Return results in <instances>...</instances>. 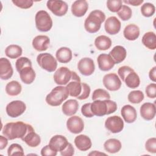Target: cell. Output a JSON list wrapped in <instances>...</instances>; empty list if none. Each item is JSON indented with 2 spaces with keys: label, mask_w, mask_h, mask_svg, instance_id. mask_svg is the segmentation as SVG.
Listing matches in <instances>:
<instances>
[{
  "label": "cell",
  "mask_w": 156,
  "mask_h": 156,
  "mask_svg": "<svg viewBox=\"0 0 156 156\" xmlns=\"http://www.w3.org/2000/svg\"><path fill=\"white\" fill-rule=\"evenodd\" d=\"M133 71H134L133 69H132L131 67H130L129 66H121L118 69V74L119 77L124 82V79H125L126 77L127 76V74Z\"/></svg>",
  "instance_id": "45"
},
{
  "label": "cell",
  "mask_w": 156,
  "mask_h": 156,
  "mask_svg": "<svg viewBox=\"0 0 156 156\" xmlns=\"http://www.w3.org/2000/svg\"><path fill=\"white\" fill-rule=\"evenodd\" d=\"M141 116L145 120L150 121L154 118L156 113L155 104L145 102L141 105L140 109Z\"/></svg>",
  "instance_id": "19"
},
{
  "label": "cell",
  "mask_w": 156,
  "mask_h": 156,
  "mask_svg": "<svg viewBox=\"0 0 156 156\" xmlns=\"http://www.w3.org/2000/svg\"><path fill=\"white\" fill-rule=\"evenodd\" d=\"M8 138L5 136L1 135L0 136V149H4L8 144Z\"/></svg>",
  "instance_id": "51"
},
{
  "label": "cell",
  "mask_w": 156,
  "mask_h": 156,
  "mask_svg": "<svg viewBox=\"0 0 156 156\" xmlns=\"http://www.w3.org/2000/svg\"><path fill=\"white\" fill-rule=\"evenodd\" d=\"M99 68L102 71L110 70L115 65V62L109 54H101L98 55L97 58Z\"/></svg>",
  "instance_id": "18"
},
{
  "label": "cell",
  "mask_w": 156,
  "mask_h": 156,
  "mask_svg": "<svg viewBox=\"0 0 156 156\" xmlns=\"http://www.w3.org/2000/svg\"><path fill=\"white\" fill-rule=\"evenodd\" d=\"M143 93L140 90H134L130 91L127 96L128 101L132 104H139L144 99Z\"/></svg>",
  "instance_id": "36"
},
{
  "label": "cell",
  "mask_w": 156,
  "mask_h": 156,
  "mask_svg": "<svg viewBox=\"0 0 156 156\" xmlns=\"http://www.w3.org/2000/svg\"><path fill=\"white\" fill-rule=\"evenodd\" d=\"M69 95V91L66 87L58 85L51 90L46 96L45 100L46 103L51 106H59L68 98Z\"/></svg>",
  "instance_id": "4"
},
{
  "label": "cell",
  "mask_w": 156,
  "mask_h": 156,
  "mask_svg": "<svg viewBox=\"0 0 156 156\" xmlns=\"http://www.w3.org/2000/svg\"><path fill=\"white\" fill-rule=\"evenodd\" d=\"M155 12V7L153 4L146 2L141 7V13L145 17L152 16Z\"/></svg>",
  "instance_id": "38"
},
{
  "label": "cell",
  "mask_w": 156,
  "mask_h": 156,
  "mask_svg": "<svg viewBox=\"0 0 156 156\" xmlns=\"http://www.w3.org/2000/svg\"><path fill=\"white\" fill-rule=\"evenodd\" d=\"M104 86L109 91L118 90L121 87V81L118 76L115 73L105 74L102 79Z\"/></svg>",
  "instance_id": "12"
},
{
  "label": "cell",
  "mask_w": 156,
  "mask_h": 156,
  "mask_svg": "<svg viewBox=\"0 0 156 156\" xmlns=\"http://www.w3.org/2000/svg\"><path fill=\"white\" fill-rule=\"evenodd\" d=\"M94 45L98 50L105 51L111 47L112 40L106 35H99L96 38Z\"/></svg>",
  "instance_id": "31"
},
{
  "label": "cell",
  "mask_w": 156,
  "mask_h": 156,
  "mask_svg": "<svg viewBox=\"0 0 156 156\" xmlns=\"http://www.w3.org/2000/svg\"><path fill=\"white\" fill-rule=\"evenodd\" d=\"M117 110L116 103L110 99L95 100L91 103V110L94 115L103 116L114 113Z\"/></svg>",
  "instance_id": "2"
},
{
  "label": "cell",
  "mask_w": 156,
  "mask_h": 156,
  "mask_svg": "<svg viewBox=\"0 0 156 156\" xmlns=\"http://www.w3.org/2000/svg\"><path fill=\"white\" fill-rule=\"evenodd\" d=\"M13 69L10 61L2 57L0 58V77L2 80H8L12 77Z\"/></svg>",
  "instance_id": "17"
},
{
  "label": "cell",
  "mask_w": 156,
  "mask_h": 156,
  "mask_svg": "<svg viewBox=\"0 0 156 156\" xmlns=\"http://www.w3.org/2000/svg\"><path fill=\"white\" fill-rule=\"evenodd\" d=\"M82 90L80 94L77 98L79 100H84L87 99L90 94V87L86 83H82Z\"/></svg>",
  "instance_id": "46"
},
{
  "label": "cell",
  "mask_w": 156,
  "mask_h": 156,
  "mask_svg": "<svg viewBox=\"0 0 156 156\" xmlns=\"http://www.w3.org/2000/svg\"><path fill=\"white\" fill-rule=\"evenodd\" d=\"M117 15L122 21H127L132 17V11L129 6L122 5L119 10L117 12Z\"/></svg>",
  "instance_id": "37"
},
{
  "label": "cell",
  "mask_w": 156,
  "mask_h": 156,
  "mask_svg": "<svg viewBox=\"0 0 156 156\" xmlns=\"http://www.w3.org/2000/svg\"><path fill=\"white\" fill-rule=\"evenodd\" d=\"M146 150L152 154L156 153V138L155 137L149 138L145 143Z\"/></svg>",
  "instance_id": "44"
},
{
  "label": "cell",
  "mask_w": 156,
  "mask_h": 156,
  "mask_svg": "<svg viewBox=\"0 0 156 156\" xmlns=\"http://www.w3.org/2000/svg\"><path fill=\"white\" fill-rule=\"evenodd\" d=\"M27 66H32V62L27 57H21L16 60L15 62V67L18 73Z\"/></svg>",
  "instance_id": "40"
},
{
  "label": "cell",
  "mask_w": 156,
  "mask_h": 156,
  "mask_svg": "<svg viewBox=\"0 0 156 156\" xmlns=\"http://www.w3.org/2000/svg\"><path fill=\"white\" fill-rule=\"evenodd\" d=\"M88 9V4L85 0L75 1L71 5V12L77 17H82L85 15Z\"/></svg>",
  "instance_id": "20"
},
{
  "label": "cell",
  "mask_w": 156,
  "mask_h": 156,
  "mask_svg": "<svg viewBox=\"0 0 156 156\" xmlns=\"http://www.w3.org/2000/svg\"><path fill=\"white\" fill-rule=\"evenodd\" d=\"M60 153L62 156H72L74 154V149L72 144L69 143L66 147Z\"/></svg>",
  "instance_id": "50"
},
{
  "label": "cell",
  "mask_w": 156,
  "mask_h": 156,
  "mask_svg": "<svg viewBox=\"0 0 156 156\" xmlns=\"http://www.w3.org/2000/svg\"><path fill=\"white\" fill-rule=\"evenodd\" d=\"M35 26L40 32H48L52 27V20L49 14L45 10H41L37 12L35 16Z\"/></svg>",
  "instance_id": "5"
},
{
  "label": "cell",
  "mask_w": 156,
  "mask_h": 156,
  "mask_svg": "<svg viewBox=\"0 0 156 156\" xmlns=\"http://www.w3.org/2000/svg\"><path fill=\"white\" fill-rule=\"evenodd\" d=\"M122 5L121 0H108L107 1V7L112 12H118Z\"/></svg>",
  "instance_id": "42"
},
{
  "label": "cell",
  "mask_w": 156,
  "mask_h": 156,
  "mask_svg": "<svg viewBox=\"0 0 156 156\" xmlns=\"http://www.w3.org/2000/svg\"><path fill=\"white\" fill-rule=\"evenodd\" d=\"M124 37L130 41L136 40L140 36V28L134 24H130L126 26L123 31Z\"/></svg>",
  "instance_id": "26"
},
{
  "label": "cell",
  "mask_w": 156,
  "mask_h": 156,
  "mask_svg": "<svg viewBox=\"0 0 156 156\" xmlns=\"http://www.w3.org/2000/svg\"><path fill=\"white\" fill-rule=\"evenodd\" d=\"M26 109V105L24 102L15 100L9 103L5 108L7 115L11 118H17L21 116Z\"/></svg>",
  "instance_id": "7"
},
{
  "label": "cell",
  "mask_w": 156,
  "mask_h": 156,
  "mask_svg": "<svg viewBox=\"0 0 156 156\" xmlns=\"http://www.w3.org/2000/svg\"><path fill=\"white\" fill-rule=\"evenodd\" d=\"M88 155H106V154H104V153H101V152H97L96 151H94V152H92L90 153Z\"/></svg>",
  "instance_id": "54"
},
{
  "label": "cell",
  "mask_w": 156,
  "mask_h": 156,
  "mask_svg": "<svg viewBox=\"0 0 156 156\" xmlns=\"http://www.w3.org/2000/svg\"><path fill=\"white\" fill-rule=\"evenodd\" d=\"M55 57L59 62L66 63L69 62L72 59V51L69 48L62 47L56 51Z\"/></svg>",
  "instance_id": "29"
},
{
  "label": "cell",
  "mask_w": 156,
  "mask_h": 156,
  "mask_svg": "<svg viewBox=\"0 0 156 156\" xmlns=\"http://www.w3.org/2000/svg\"><path fill=\"white\" fill-rule=\"evenodd\" d=\"M23 52L21 46L17 44H10L5 49V54L10 58L15 59L20 57Z\"/></svg>",
  "instance_id": "35"
},
{
  "label": "cell",
  "mask_w": 156,
  "mask_h": 156,
  "mask_svg": "<svg viewBox=\"0 0 156 156\" xmlns=\"http://www.w3.org/2000/svg\"><path fill=\"white\" fill-rule=\"evenodd\" d=\"M50 43V39L46 35H37L32 40L33 48L37 51L41 52L47 50Z\"/></svg>",
  "instance_id": "21"
},
{
  "label": "cell",
  "mask_w": 156,
  "mask_h": 156,
  "mask_svg": "<svg viewBox=\"0 0 156 156\" xmlns=\"http://www.w3.org/2000/svg\"><path fill=\"white\" fill-rule=\"evenodd\" d=\"M110 56L116 63H119L123 62L127 55V51L125 48L122 46L118 45L115 46L109 52Z\"/></svg>",
  "instance_id": "23"
},
{
  "label": "cell",
  "mask_w": 156,
  "mask_h": 156,
  "mask_svg": "<svg viewBox=\"0 0 156 156\" xmlns=\"http://www.w3.org/2000/svg\"><path fill=\"white\" fill-rule=\"evenodd\" d=\"M91 98L93 101L110 99V95L106 90L102 88H98L93 91Z\"/></svg>",
  "instance_id": "39"
},
{
  "label": "cell",
  "mask_w": 156,
  "mask_h": 156,
  "mask_svg": "<svg viewBox=\"0 0 156 156\" xmlns=\"http://www.w3.org/2000/svg\"><path fill=\"white\" fill-rule=\"evenodd\" d=\"M37 62L42 69L50 73L55 71L57 67V60L49 53L39 54L37 57Z\"/></svg>",
  "instance_id": "6"
},
{
  "label": "cell",
  "mask_w": 156,
  "mask_h": 156,
  "mask_svg": "<svg viewBox=\"0 0 156 156\" xmlns=\"http://www.w3.org/2000/svg\"><path fill=\"white\" fill-rule=\"evenodd\" d=\"M79 109V103L76 99H68L63 103L62 110L66 116H73Z\"/></svg>",
  "instance_id": "27"
},
{
  "label": "cell",
  "mask_w": 156,
  "mask_h": 156,
  "mask_svg": "<svg viewBox=\"0 0 156 156\" xmlns=\"http://www.w3.org/2000/svg\"><path fill=\"white\" fill-rule=\"evenodd\" d=\"M19 73L21 81L25 84L32 83L35 79L36 74L32 66L24 68Z\"/></svg>",
  "instance_id": "28"
},
{
  "label": "cell",
  "mask_w": 156,
  "mask_h": 156,
  "mask_svg": "<svg viewBox=\"0 0 156 156\" xmlns=\"http://www.w3.org/2000/svg\"><path fill=\"white\" fill-rule=\"evenodd\" d=\"M72 77V71L67 67L62 66L58 68L54 74V80L58 85H67Z\"/></svg>",
  "instance_id": "9"
},
{
  "label": "cell",
  "mask_w": 156,
  "mask_h": 156,
  "mask_svg": "<svg viewBox=\"0 0 156 156\" xmlns=\"http://www.w3.org/2000/svg\"><path fill=\"white\" fill-rule=\"evenodd\" d=\"M124 82H125L127 87L133 89L138 87L140 84V77L134 71L127 74Z\"/></svg>",
  "instance_id": "34"
},
{
  "label": "cell",
  "mask_w": 156,
  "mask_h": 156,
  "mask_svg": "<svg viewBox=\"0 0 156 156\" xmlns=\"http://www.w3.org/2000/svg\"><path fill=\"white\" fill-rule=\"evenodd\" d=\"M149 77L150 79L153 81L155 82L156 81V66H154L149 73Z\"/></svg>",
  "instance_id": "53"
},
{
  "label": "cell",
  "mask_w": 156,
  "mask_h": 156,
  "mask_svg": "<svg viewBox=\"0 0 156 156\" xmlns=\"http://www.w3.org/2000/svg\"><path fill=\"white\" fill-rule=\"evenodd\" d=\"M67 129L72 133L78 134L83 131L84 122L83 119L78 116H72L66 121Z\"/></svg>",
  "instance_id": "14"
},
{
  "label": "cell",
  "mask_w": 156,
  "mask_h": 156,
  "mask_svg": "<svg viewBox=\"0 0 156 156\" xmlns=\"http://www.w3.org/2000/svg\"><path fill=\"white\" fill-rule=\"evenodd\" d=\"M82 114L87 118H92L94 115L91 110V103H87L83 104L81 108Z\"/></svg>",
  "instance_id": "48"
},
{
  "label": "cell",
  "mask_w": 156,
  "mask_h": 156,
  "mask_svg": "<svg viewBox=\"0 0 156 156\" xmlns=\"http://www.w3.org/2000/svg\"><path fill=\"white\" fill-rule=\"evenodd\" d=\"M74 144L76 147L81 151L89 150L92 146L91 139L85 135H79L74 138Z\"/></svg>",
  "instance_id": "25"
},
{
  "label": "cell",
  "mask_w": 156,
  "mask_h": 156,
  "mask_svg": "<svg viewBox=\"0 0 156 156\" xmlns=\"http://www.w3.org/2000/svg\"><path fill=\"white\" fill-rule=\"evenodd\" d=\"M146 96L149 98H155L156 97V84L155 83L149 84L145 90Z\"/></svg>",
  "instance_id": "47"
},
{
  "label": "cell",
  "mask_w": 156,
  "mask_h": 156,
  "mask_svg": "<svg viewBox=\"0 0 156 156\" xmlns=\"http://www.w3.org/2000/svg\"><path fill=\"white\" fill-rule=\"evenodd\" d=\"M121 147V141L116 138H110L106 140L104 144V149L110 154H115L119 152Z\"/></svg>",
  "instance_id": "30"
},
{
  "label": "cell",
  "mask_w": 156,
  "mask_h": 156,
  "mask_svg": "<svg viewBox=\"0 0 156 156\" xmlns=\"http://www.w3.org/2000/svg\"><path fill=\"white\" fill-rule=\"evenodd\" d=\"M66 87L71 96L77 98L80 94L82 90V85L79 76L75 71H72L71 79Z\"/></svg>",
  "instance_id": "10"
},
{
  "label": "cell",
  "mask_w": 156,
  "mask_h": 156,
  "mask_svg": "<svg viewBox=\"0 0 156 156\" xmlns=\"http://www.w3.org/2000/svg\"><path fill=\"white\" fill-rule=\"evenodd\" d=\"M105 127L113 133H119L124 129V121L119 116H110L105 121Z\"/></svg>",
  "instance_id": "11"
},
{
  "label": "cell",
  "mask_w": 156,
  "mask_h": 156,
  "mask_svg": "<svg viewBox=\"0 0 156 156\" xmlns=\"http://www.w3.org/2000/svg\"><path fill=\"white\" fill-rule=\"evenodd\" d=\"M21 140L24 141L27 145L31 147H35L41 143L40 136L35 132L33 127L29 129L26 136Z\"/></svg>",
  "instance_id": "24"
},
{
  "label": "cell",
  "mask_w": 156,
  "mask_h": 156,
  "mask_svg": "<svg viewBox=\"0 0 156 156\" xmlns=\"http://www.w3.org/2000/svg\"><path fill=\"white\" fill-rule=\"evenodd\" d=\"M32 126L22 121H17L7 123L3 127L2 133L9 140H12L16 138L22 140Z\"/></svg>",
  "instance_id": "1"
},
{
  "label": "cell",
  "mask_w": 156,
  "mask_h": 156,
  "mask_svg": "<svg viewBox=\"0 0 156 156\" xmlns=\"http://www.w3.org/2000/svg\"><path fill=\"white\" fill-rule=\"evenodd\" d=\"M12 2L16 7L23 9L30 8L34 4L32 0H12Z\"/></svg>",
  "instance_id": "43"
},
{
  "label": "cell",
  "mask_w": 156,
  "mask_h": 156,
  "mask_svg": "<svg viewBox=\"0 0 156 156\" xmlns=\"http://www.w3.org/2000/svg\"><path fill=\"white\" fill-rule=\"evenodd\" d=\"M57 152L53 151L48 145L44 146L41 150V155L42 156H55Z\"/></svg>",
  "instance_id": "49"
},
{
  "label": "cell",
  "mask_w": 156,
  "mask_h": 156,
  "mask_svg": "<svg viewBox=\"0 0 156 156\" xmlns=\"http://www.w3.org/2000/svg\"><path fill=\"white\" fill-rule=\"evenodd\" d=\"M77 68L82 75L89 76L91 75L95 70L94 61L89 57L82 58L77 63Z\"/></svg>",
  "instance_id": "13"
},
{
  "label": "cell",
  "mask_w": 156,
  "mask_h": 156,
  "mask_svg": "<svg viewBox=\"0 0 156 156\" xmlns=\"http://www.w3.org/2000/svg\"><path fill=\"white\" fill-rule=\"evenodd\" d=\"M142 43L147 48L154 50L156 49V36L154 32H147L142 37Z\"/></svg>",
  "instance_id": "32"
},
{
  "label": "cell",
  "mask_w": 156,
  "mask_h": 156,
  "mask_svg": "<svg viewBox=\"0 0 156 156\" xmlns=\"http://www.w3.org/2000/svg\"><path fill=\"white\" fill-rule=\"evenodd\" d=\"M121 114L125 122L132 123L135 122L137 118V113L135 108L130 105H124L121 110Z\"/></svg>",
  "instance_id": "22"
},
{
  "label": "cell",
  "mask_w": 156,
  "mask_h": 156,
  "mask_svg": "<svg viewBox=\"0 0 156 156\" xmlns=\"http://www.w3.org/2000/svg\"><path fill=\"white\" fill-rule=\"evenodd\" d=\"M105 20V13L100 10H94L91 12L84 22V27L87 32L96 33L101 28V24Z\"/></svg>",
  "instance_id": "3"
},
{
  "label": "cell",
  "mask_w": 156,
  "mask_h": 156,
  "mask_svg": "<svg viewBox=\"0 0 156 156\" xmlns=\"http://www.w3.org/2000/svg\"><path fill=\"white\" fill-rule=\"evenodd\" d=\"M22 90L21 85L16 80H12L8 82L5 86L6 93L11 96H18Z\"/></svg>",
  "instance_id": "33"
},
{
  "label": "cell",
  "mask_w": 156,
  "mask_h": 156,
  "mask_svg": "<svg viewBox=\"0 0 156 156\" xmlns=\"http://www.w3.org/2000/svg\"><path fill=\"white\" fill-rule=\"evenodd\" d=\"M126 4H128L132 5L133 6H138L141 5L143 2V0H129V1H123Z\"/></svg>",
  "instance_id": "52"
},
{
  "label": "cell",
  "mask_w": 156,
  "mask_h": 156,
  "mask_svg": "<svg viewBox=\"0 0 156 156\" xmlns=\"http://www.w3.org/2000/svg\"><path fill=\"white\" fill-rule=\"evenodd\" d=\"M7 155H24V151L21 145L17 143L12 144L7 149Z\"/></svg>",
  "instance_id": "41"
},
{
  "label": "cell",
  "mask_w": 156,
  "mask_h": 156,
  "mask_svg": "<svg viewBox=\"0 0 156 156\" xmlns=\"http://www.w3.org/2000/svg\"><path fill=\"white\" fill-rule=\"evenodd\" d=\"M69 142L66 138L61 135L53 136L49 140V147L55 152H61L63 151L68 146Z\"/></svg>",
  "instance_id": "15"
},
{
  "label": "cell",
  "mask_w": 156,
  "mask_h": 156,
  "mask_svg": "<svg viewBox=\"0 0 156 156\" xmlns=\"http://www.w3.org/2000/svg\"><path fill=\"white\" fill-rule=\"evenodd\" d=\"M121 27V22L116 16H110L105 21L104 28L108 34H117L120 31Z\"/></svg>",
  "instance_id": "16"
},
{
  "label": "cell",
  "mask_w": 156,
  "mask_h": 156,
  "mask_svg": "<svg viewBox=\"0 0 156 156\" xmlns=\"http://www.w3.org/2000/svg\"><path fill=\"white\" fill-rule=\"evenodd\" d=\"M48 9L55 16H62L65 15L68 9L67 3L61 0L48 1L46 3Z\"/></svg>",
  "instance_id": "8"
}]
</instances>
